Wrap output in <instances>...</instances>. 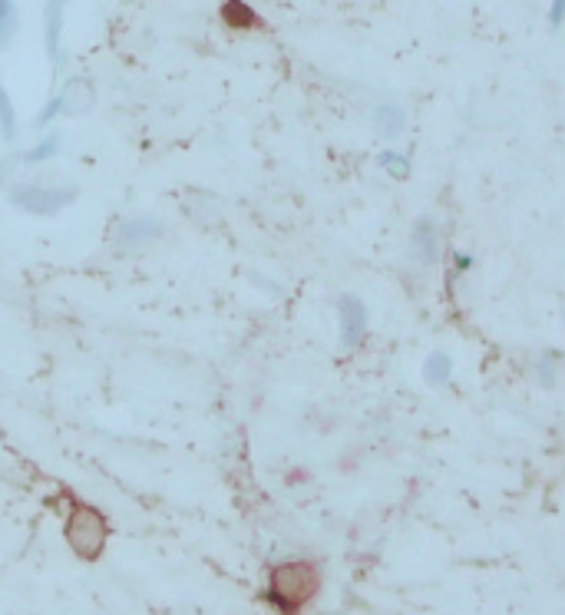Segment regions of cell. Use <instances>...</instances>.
<instances>
[{"label": "cell", "instance_id": "cell-8", "mask_svg": "<svg viewBox=\"0 0 565 615\" xmlns=\"http://www.w3.org/2000/svg\"><path fill=\"white\" fill-rule=\"evenodd\" d=\"M60 103H63V116H83L93 110V100H96V90L90 77H70L63 83V90L57 93Z\"/></svg>", "mask_w": 565, "mask_h": 615}, {"label": "cell", "instance_id": "cell-5", "mask_svg": "<svg viewBox=\"0 0 565 615\" xmlns=\"http://www.w3.org/2000/svg\"><path fill=\"white\" fill-rule=\"evenodd\" d=\"M162 222L152 219V215H143V219H126L116 229V248L119 252H136V248H146L156 239H162Z\"/></svg>", "mask_w": 565, "mask_h": 615}, {"label": "cell", "instance_id": "cell-12", "mask_svg": "<svg viewBox=\"0 0 565 615\" xmlns=\"http://www.w3.org/2000/svg\"><path fill=\"white\" fill-rule=\"evenodd\" d=\"M20 14H17V0H0V50H7L17 37Z\"/></svg>", "mask_w": 565, "mask_h": 615}, {"label": "cell", "instance_id": "cell-3", "mask_svg": "<svg viewBox=\"0 0 565 615\" xmlns=\"http://www.w3.org/2000/svg\"><path fill=\"white\" fill-rule=\"evenodd\" d=\"M76 192L73 186H40V182H24V186H14L10 189V202L24 212H34V215H53L67 205L76 202Z\"/></svg>", "mask_w": 565, "mask_h": 615}, {"label": "cell", "instance_id": "cell-11", "mask_svg": "<svg viewBox=\"0 0 565 615\" xmlns=\"http://www.w3.org/2000/svg\"><path fill=\"white\" fill-rule=\"evenodd\" d=\"M222 20H225L228 27H235V30H248V27L258 24L255 10L248 7L245 0H225V4H222Z\"/></svg>", "mask_w": 565, "mask_h": 615}, {"label": "cell", "instance_id": "cell-7", "mask_svg": "<svg viewBox=\"0 0 565 615\" xmlns=\"http://www.w3.org/2000/svg\"><path fill=\"white\" fill-rule=\"evenodd\" d=\"M410 252H414L423 265H437L440 262V229L433 219H417L414 232H410Z\"/></svg>", "mask_w": 565, "mask_h": 615}, {"label": "cell", "instance_id": "cell-13", "mask_svg": "<svg viewBox=\"0 0 565 615\" xmlns=\"http://www.w3.org/2000/svg\"><path fill=\"white\" fill-rule=\"evenodd\" d=\"M60 153V133H50L47 139H43V143H37L34 149H27L24 153V159H20V163L24 166H34V163H47V159H53Z\"/></svg>", "mask_w": 565, "mask_h": 615}, {"label": "cell", "instance_id": "cell-18", "mask_svg": "<svg viewBox=\"0 0 565 615\" xmlns=\"http://www.w3.org/2000/svg\"><path fill=\"white\" fill-rule=\"evenodd\" d=\"M562 14H565V0H552V10H549V24L552 30L562 27Z\"/></svg>", "mask_w": 565, "mask_h": 615}, {"label": "cell", "instance_id": "cell-14", "mask_svg": "<svg viewBox=\"0 0 565 615\" xmlns=\"http://www.w3.org/2000/svg\"><path fill=\"white\" fill-rule=\"evenodd\" d=\"M0 136L7 139V143H14L17 139V116H14V106H10V93L0 86Z\"/></svg>", "mask_w": 565, "mask_h": 615}, {"label": "cell", "instance_id": "cell-10", "mask_svg": "<svg viewBox=\"0 0 565 615\" xmlns=\"http://www.w3.org/2000/svg\"><path fill=\"white\" fill-rule=\"evenodd\" d=\"M450 374H453V361H450L443 351L430 354L427 364H423V381H427L430 387H447V384H450Z\"/></svg>", "mask_w": 565, "mask_h": 615}, {"label": "cell", "instance_id": "cell-15", "mask_svg": "<svg viewBox=\"0 0 565 615\" xmlns=\"http://www.w3.org/2000/svg\"><path fill=\"white\" fill-rule=\"evenodd\" d=\"M377 166L387 172L390 179H397V182H404L410 176V159L404 153H384L377 159Z\"/></svg>", "mask_w": 565, "mask_h": 615}, {"label": "cell", "instance_id": "cell-2", "mask_svg": "<svg viewBox=\"0 0 565 615\" xmlns=\"http://www.w3.org/2000/svg\"><path fill=\"white\" fill-rule=\"evenodd\" d=\"M110 539V526H106L103 513H96L93 506L73 503L67 516V543L80 559H96L106 549Z\"/></svg>", "mask_w": 565, "mask_h": 615}, {"label": "cell", "instance_id": "cell-6", "mask_svg": "<svg viewBox=\"0 0 565 615\" xmlns=\"http://www.w3.org/2000/svg\"><path fill=\"white\" fill-rule=\"evenodd\" d=\"M63 14H67V0H47V7H43V43H47V53L57 70H63Z\"/></svg>", "mask_w": 565, "mask_h": 615}, {"label": "cell", "instance_id": "cell-17", "mask_svg": "<svg viewBox=\"0 0 565 615\" xmlns=\"http://www.w3.org/2000/svg\"><path fill=\"white\" fill-rule=\"evenodd\" d=\"M57 116H63V103H60V96H53V100H47V106H43V110L37 113V126H50L53 120H57Z\"/></svg>", "mask_w": 565, "mask_h": 615}, {"label": "cell", "instance_id": "cell-9", "mask_svg": "<svg viewBox=\"0 0 565 615\" xmlns=\"http://www.w3.org/2000/svg\"><path fill=\"white\" fill-rule=\"evenodd\" d=\"M404 126H407L404 106L384 103V106H377V110H374V133L380 139H397L400 133H404Z\"/></svg>", "mask_w": 565, "mask_h": 615}, {"label": "cell", "instance_id": "cell-16", "mask_svg": "<svg viewBox=\"0 0 565 615\" xmlns=\"http://www.w3.org/2000/svg\"><path fill=\"white\" fill-rule=\"evenodd\" d=\"M556 361H559L556 351H546L542 354V361H539V377H542V384L546 387H556Z\"/></svg>", "mask_w": 565, "mask_h": 615}, {"label": "cell", "instance_id": "cell-4", "mask_svg": "<svg viewBox=\"0 0 565 615\" xmlns=\"http://www.w3.org/2000/svg\"><path fill=\"white\" fill-rule=\"evenodd\" d=\"M338 318H341V348L351 351L367 338V308L357 295H341L338 301Z\"/></svg>", "mask_w": 565, "mask_h": 615}, {"label": "cell", "instance_id": "cell-1", "mask_svg": "<svg viewBox=\"0 0 565 615\" xmlns=\"http://www.w3.org/2000/svg\"><path fill=\"white\" fill-rule=\"evenodd\" d=\"M318 592V573L308 563H281L271 569L268 579V602L281 612H298Z\"/></svg>", "mask_w": 565, "mask_h": 615}]
</instances>
